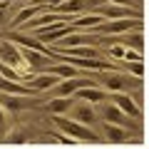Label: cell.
Returning a JSON list of instances; mask_svg holds the SVG:
<instances>
[{"mask_svg":"<svg viewBox=\"0 0 149 149\" xmlns=\"http://www.w3.org/2000/svg\"><path fill=\"white\" fill-rule=\"evenodd\" d=\"M55 124H57L60 129H62L65 134H67L72 142H97V134L90 132V129H85V124L74 122V119H65V117H55Z\"/></svg>","mask_w":149,"mask_h":149,"instance_id":"1","label":"cell"},{"mask_svg":"<svg viewBox=\"0 0 149 149\" xmlns=\"http://www.w3.org/2000/svg\"><path fill=\"white\" fill-rule=\"evenodd\" d=\"M97 15L102 17H134V20H142V10H134V8L129 5H114V3H109V5H97L95 8Z\"/></svg>","mask_w":149,"mask_h":149,"instance_id":"2","label":"cell"},{"mask_svg":"<svg viewBox=\"0 0 149 149\" xmlns=\"http://www.w3.org/2000/svg\"><path fill=\"white\" fill-rule=\"evenodd\" d=\"M0 60L5 65H10L13 70H22L25 67V57H22V50H17L10 42H0Z\"/></svg>","mask_w":149,"mask_h":149,"instance_id":"3","label":"cell"},{"mask_svg":"<svg viewBox=\"0 0 149 149\" xmlns=\"http://www.w3.org/2000/svg\"><path fill=\"white\" fill-rule=\"evenodd\" d=\"M109 102L112 104H117L119 109L127 114V117H134V119H139L142 117V112H139V104L134 100H129V95H122V92H114V95H109Z\"/></svg>","mask_w":149,"mask_h":149,"instance_id":"4","label":"cell"},{"mask_svg":"<svg viewBox=\"0 0 149 149\" xmlns=\"http://www.w3.org/2000/svg\"><path fill=\"white\" fill-rule=\"evenodd\" d=\"M85 87H95L92 80H77V77H72V80L57 82V85H55V95L57 97H70V95H74V92L85 90Z\"/></svg>","mask_w":149,"mask_h":149,"instance_id":"5","label":"cell"},{"mask_svg":"<svg viewBox=\"0 0 149 149\" xmlns=\"http://www.w3.org/2000/svg\"><path fill=\"white\" fill-rule=\"evenodd\" d=\"M142 20H137V22H132V17H122V20H112V22H107V25H97L95 30L97 32H109V35H117V32H124V30H142V25H139Z\"/></svg>","mask_w":149,"mask_h":149,"instance_id":"6","label":"cell"},{"mask_svg":"<svg viewBox=\"0 0 149 149\" xmlns=\"http://www.w3.org/2000/svg\"><path fill=\"white\" fill-rule=\"evenodd\" d=\"M102 85L109 92H124L129 87V77H124V74H119V72H107L104 77H102Z\"/></svg>","mask_w":149,"mask_h":149,"instance_id":"7","label":"cell"},{"mask_svg":"<svg viewBox=\"0 0 149 149\" xmlns=\"http://www.w3.org/2000/svg\"><path fill=\"white\" fill-rule=\"evenodd\" d=\"M72 117L74 122H80V124H95L97 122V112L92 104H74L72 107Z\"/></svg>","mask_w":149,"mask_h":149,"instance_id":"8","label":"cell"},{"mask_svg":"<svg viewBox=\"0 0 149 149\" xmlns=\"http://www.w3.org/2000/svg\"><path fill=\"white\" fill-rule=\"evenodd\" d=\"M102 117L107 119V124H119V127H127V114H124L117 104H112V102L102 107Z\"/></svg>","mask_w":149,"mask_h":149,"instance_id":"9","label":"cell"},{"mask_svg":"<svg viewBox=\"0 0 149 149\" xmlns=\"http://www.w3.org/2000/svg\"><path fill=\"white\" fill-rule=\"evenodd\" d=\"M57 85V77L55 74H42V77H37V80H30V90L32 92H42V90H55Z\"/></svg>","mask_w":149,"mask_h":149,"instance_id":"10","label":"cell"},{"mask_svg":"<svg viewBox=\"0 0 149 149\" xmlns=\"http://www.w3.org/2000/svg\"><path fill=\"white\" fill-rule=\"evenodd\" d=\"M72 100L70 97H55V100H50V104H47V109L52 112L55 117H60L62 112H67V109H72Z\"/></svg>","mask_w":149,"mask_h":149,"instance_id":"11","label":"cell"},{"mask_svg":"<svg viewBox=\"0 0 149 149\" xmlns=\"http://www.w3.org/2000/svg\"><path fill=\"white\" fill-rule=\"evenodd\" d=\"M82 10H85V0H62L55 8V13H70V15H80Z\"/></svg>","mask_w":149,"mask_h":149,"instance_id":"12","label":"cell"},{"mask_svg":"<svg viewBox=\"0 0 149 149\" xmlns=\"http://www.w3.org/2000/svg\"><path fill=\"white\" fill-rule=\"evenodd\" d=\"M74 95L80 97V100H85V102H104L107 100V95L102 90H97V87H85V90H80V92H74Z\"/></svg>","mask_w":149,"mask_h":149,"instance_id":"13","label":"cell"},{"mask_svg":"<svg viewBox=\"0 0 149 149\" xmlns=\"http://www.w3.org/2000/svg\"><path fill=\"white\" fill-rule=\"evenodd\" d=\"M107 132H104V137L109 139V142H114V144H119V142H127V132H124V127H119V124H107Z\"/></svg>","mask_w":149,"mask_h":149,"instance_id":"14","label":"cell"},{"mask_svg":"<svg viewBox=\"0 0 149 149\" xmlns=\"http://www.w3.org/2000/svg\"><path fill=\"white\" fill-rule=\"evenodd\" d=\"M47 72H50V74H55V77H57V74H60V77H67V80H70V77H77V74H80L70 62H67V65H47Z\"/></svg>","mask_w":149,"mask_h":149,"instance_id":"15","label":"cell"},{"mask_svg":"<svg viewBox=\"0 0 149 149\" xmlns=\"http://www.w3.org/2000/svg\"><path fill=\"white\" fill-rule=\"evenodd\" d=\"M97 25H102V15H97V13L82 15V17H77V22H74V27H97Z\"/></svg>","mask_w":149,"mask_h":149,"instance_id":"16","label":"cell"},{"mask_svg":"<svg viewBox=\"0 0 149 149\" xmlns=\"http://www.w3.org/2000/svg\"><path fill=\"white\" fill-rule=\"evenodd\" d=\"M127 45H134V50H142V32L134 30V35L127 37Z\"/></svg>","mask_w":149,"mask_h":149,"instance_id":"17","label":"cell"},{"mask_svg":"<svg viewBox=\"0 0 149 149\" xmlns=\"http://www.w3.org/2000/svg\"><path fill=\"white\" fill-rule=\"evenodd\" d=\"M127 70H129V72L134 74V77H137V80H139V77H142V72H144L142 62H127Z\"/></svg>","mask_w":149,"mask_h":149,"instance_id":"18","label":"cell"},{"mask_svg":"<svg viewBox=\"0 0 149 149\" xmlns=\"http://www.w3.org/2000/svg\"><path fill=\"white\" fill-rule=\"evenodd\" d=\"M3 104H5V107H10L13 112H17V109H20V102H17V100H13V97H5V100H3Z\"/></svg>","mask_w":149,"mask_h":149,"instance_id":"19","label":"cell"},{"mask_svg":"<svg viewBox=\"0 0 149 149\" xmlns=\"http://www.w3.org/2000/svg\"><path fill=\"white\" fill-rule=\"evenodd\" d=\"M109 3H114V5H129V0H109Z\"/></svg>","mask_w":149,"mask_h":149,"instance_id":"20","label":"cell"},{"mask_svg":"<svg viewBox=\"0 0 149 149\" xmlns=\"http://www.w3.org/2000/svg\"><path fill=\"white\" fill-rule=\"evenodd\" d=\"M3 122H5V114H3V109H0V124H3Z\"/></svg>","mask_w":149,"mask_h":149,"instance_id":"21","label":"cell"},{"mask_svg":"<svg viewBox=\"0 0 149 149\" xmlns=\"http://www.w3.org/2000/svg\"><path fill=\"white\" fill-rule=\"evenodd\" d=\"M30 3H35V0H30Z\"/></svg>","mask_w":149,"mask_h":149,"instance_id":"22","label":"cell"}]
</instances>
